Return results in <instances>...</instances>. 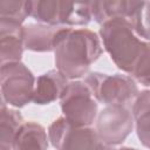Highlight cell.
<instances>
[{
  "label": "cell",
  "mask_w": 150,
  "mask_h": 150,
  "mask_svg": "<svg viewBox=\"0 0 150 150\" xmlns=\"http://www.w3.org/2000/svg\"><path fill=\"white\" fill-rule=\"evenodd\" d=\"M54 54L56 69L64 77L75 80L87 75L90 66L101 56L102 47L95 32L69 27L57 43Z\"/></svg>",
  "instance_id": "cell-1"
},
{
  "label": "cell",
  "mask_w": 150,
  "mask_h": 150,
  "mask_svg": "<svg viewBox=\"0 0 150 150\" xmlns=\"http://www.w3.org/2000/svg\"><path fill=\"white\" fill-rule=\"evenodd\" d=\"M100 35L112 62L118 69L130 74L144 45L136 36L131 22L123 18L107 21L101 25Z\"/></svg>",
  "instance_id": "cell-2"
},
{
  "label": "cell",
  "mask_w": 150,
  "mask_h": 150,
  "mask_svg": "<svg viewBox=\"0 0 150 150\" xmlns=\"http://www.w3.org/2000/svg\"><path fill=\"white\" fill-rule=\"evenodd\" d=\"M83 82L94 98L107 105L127 107L138 95V88L132 77L122 74L108 75L93 71L86 75Z\"/></svg>",
  "instance_id": "cell-3"
},
{
  "label": "cell",
  "mask_w": 150,
  "mask_h": 150,
  "mask_svg": "<svg viewBox=\"0 0 150 150\" xmlns=\"http://www.w3.org/2000/svg\"><path fill=\"white\" fill-rule=\"evenodd\" d=\"M48 138L56 150H112L100 139L95 129L74 127L63 116L49 125Z\"/></svg>",
  "instance_id": "cell-4"
},
{
  "label": "cell",
  "mask_w": 150,
  "mask_h": 150,
  "mask_svg": "<svg viewBox=\"0 0 150 150\" xmlns=\"http://www.w3.org/2000/svg\"><path fill=\"white\" fill-rule=\"evenodd\" d=\"M60 102L63 117L74 127H90L97 117V102L83 81L68 82Z\"/></svg>",
  "instance_id": "cell-5"
},
{
  "label": "cell",
  "mask_w": 150,
  "mask_h": 150,
  "mask_svg": "<svg viewBox=\"0 0 150 150\" xmlns=\"http://www.w3.org/2000/svg\"><path fill=\"white\" fill-rule=\"evenodd\" d=\"M36 80L22 62L6 63L0 69L1 96L6 104L22 108L33 101Z\"/></svg>",
  "instance_id": "cell-6"
},
{
  "label": "cell",
  "mask_w": 150,
  "mask_h": 150,
  "mask_svg": "<svg viewBox=\"0 0 150 150\" xmlns=\"http://www.w3.org/2000/svg\"><path fill=\"white\" fill-rule=\"evenodd\" d=\"M134 116L127 107L107 105L96 118L95 130L100 139L109 145L122 144L134 128Z\"/></svg>",
  "instance_id": "cell-7"
},
{
  "label": "cell",
  "mask_w": 150,
  "mask_h": 150,
  "mask_svg": "<svg viewBox=\"0 0 150 150\" xmlns=\"http://www.w3.org/2000/svg\"><path fill=\"white\" fill-rule=\"evenodd\" d=\"M69 27L30 23L23 26V46L33 52H54Z\"/></svg>",
  "instance_id": "cell-8"
},
{
  "label": "cell",
  "mask_w": 150,
  "mask_h": 150,
  "mask_svg": "<svg viewBox=\"0 0 150 150\" xmlns=\"http://www.w3.org/2000/svg\"><path fill=\"white\" fill-rule=\"evenodd\" d=\"M23 26L16 22L0 20V62H20L23 53Z\"/></svg>",
  "instance_id": "cell-9"
},
{
  "label": "cell",
  "mask_w": 150,
  "mask_h": 150,
  "mask_svg": "<svg viewBox=\"0 0 150 150\" xmlns=\"http://www.w3.org/2000/svg\"><path fill=\"white\" fill-rule=\"evenodd\" d=\"M68 84V79L64 77L57 69H52L36 79L33 102L40 105L49 104L61 97L64 88Z\"/></svg>",
  "instance_id": "cell-10"
},
{
  "label": "cell",
  "mask_w": 150,
  "mask_h": 150,
  "mask_svg": "<svg viewBox=\"0 0 150 150\" xmlns=\"http://www.w3.org/2000/svg\"><path fill=\"white\" fill-rule=\"evenodd\" d=\"M139 2L137 1H90V11L91 18L100 25H103L107 21L112 19L123 18L130 20L131 15L138 7Z\"/></svg>",
  "instance_id": "cell-11"
},
{
  "label": "cell",
  "mask_w": 150,
  "mask_h": 150,
  "mask_svg": "<svg viewBox=\"0 0 150 150\" xmlns=\"http://www.w3.org/2000/svg\"><path fill=\"white\" fill-rule=\"evenodd\" d=\"M48 141L46 129L36 122H25L19 129L12 150H47Z\"/></svg>",
  "instance_id": "cell-12"
},
{
  "label": "cell",
  "mask_w": 150,
  "mask_h": 150,
  "mask_svg": "<svg viewBox=\"0 0 150 150\" xmlns=\"http://www.w3.org/2000/svg\"><path fill=\"white\" fill-rule=\"evenodd\" d=\"M68 1L59 0H35L30 1V14L39 23L50 26H62L64 22Z\"/></svg>",
  "instance_id": "cell-13"
},
{
  "label": "cell",
  "mask_w": 150,
  "mask_h": 150,
  "mask_svg": "<svg viewBox=\"0 0 150 150\" xmlns=\"http://www.w3.org/2000/svg\"><path fill=\"white\" fill-rule=\"evenodd\" d=\"M131 114L138 139L145 148L150 149V90L138 93L132 103Z\"/></svg>",
  "instance_id": "cell-14"
},
{
  "label": "cell",
  "mask_w": 150,
  "mask_h": 150,
  "mask_svg": "<svg viewBox=\"0 0 150 150\" xmlns=\"http://www.w3.org/2000/svg\"><path fill=\"white\" fill-rule=\"evenodd\" d=\"M23 123L22 115L15 109H9L2 101L0 110V150H12L14 138Z\"/></svg>",
  "instance_id": "cell-15"
},
{
  "label": "cell",
  "mask_w": 150,
  "mask_h": 150,
  "mask_svg": "<svg viewBox=\"0 0 150 150\" xmlns=\"http://www.w3.org/2000/svg\"><path fill=\"white\" fill-rule=\"evenodd\" d=\"M30 14V1L21 0H1L0 20L12 21L22 25Z\"/></svg>",
  "instance_id": "cell-16"
},
{
  "label": "cell",
  "mask_w": 150,
  "mask_h": 150,
  "mask_svg": "<svg viewBox=\"0 0 150 150\" xmlns=\"http://www.w3.org/2000/svg\"><path fill=\"white\" fill-rule=\"evenodd\" d=\"M129 21L138 36L150 40V1H141Z\"/></svg>",
  "instance_id": "cell-17"
},
{
  "label": "cell",
  "mask_w": 150,
  "mask_h": 150,
  "mask_svg": "<svg viewBox=\"0 0 150 150\" xmlns=\"http://www.w3.org/2000/svg\"><path fill=\"white\" fill-rule=\"evenodd\" d=\"M91 19L90 1L88 2H68L64 23L69 26H84L88 25Z\"/></svg>",
  "instance_id": "cell-18"
},
{
  "label": "cell",
  "mask_w": 150,
  "mask_h": 150,
  "mask_svg": "<svg viewBox=\"0 0 150 150\" xmlns=\"http://www.w3.org/2000/svg\"><path fill=\"white\" fill-rule=\"evenodd\" d=\"M135 81L143 86H150V43L144 41L142 52L129 74Z\"/></svg>",
  "instance_id": "cell-19"
},
{
  "label": "cell",
  "mask_w": 150,
  "mask_h": 150,
  "mask_svg": "<svg viewBox=\"0 0 150 150\" xmlns=\"http://www.w3.org/2000/svg\"><path fill=\"white\" fill-rule=\"evenodd\" d=\"M117 150H137L135 148H129V146H124V148H121V149H117Z\"/></svg>",
  "instance_id": "cell-20"
}]
</instances>
